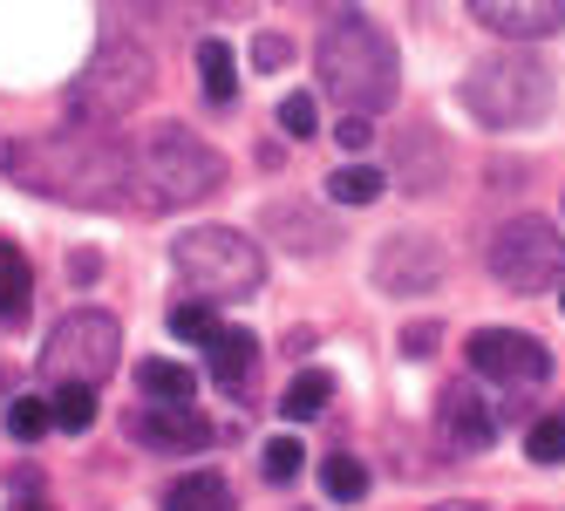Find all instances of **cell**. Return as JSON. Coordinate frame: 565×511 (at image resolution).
Wrapping results in <instances>:
<instances>
[{
    "label": "cell",
    "mask_w": 565,
    "mask_h": 511,
    "mask_svg": "<svg viewBox=\"0 0 565 511\" xmlns=\"http://www.w3.org/2000/svg\"><path fill=\"white\" fill-rule=\"evenodd\" d=\"M300 464H307L300 437H273V444L259 450V470H266V485H294V478H300Z\"/></svg>",
    "instance_id": "obj_25"
},
{
    "label": "cell",
    "mask_w": 565,
    "mask_h": 511,
    "mask_svg": "<svg viewBox=\"0 0 565 511\" xmlns=\"http://www.w3.org/2000/svg\"><path fill=\"white\" fill-rule=\"evenodd\" d=\"M436 437L450 444L457 457H483V450L498 444V409L483 403L470 382H450V388L436 396Z\"/></svg>",
    "instance_id": "obj_10"
},
{
    "label": "cell",
    "mask_w": 565,
    "mask_h": 511,
    "mask_svg": "<svg viewBox=\"0 0 565 511\" xmlns=\"http://www.w3.org/2000/svg\"><path fill=\"white\" fill-rule=\"evenodd\" d=\"M375 280L388 294H429L443 280V246L423 239V232H395V239L382 246V259H375Z\"/></svg>",
    "instance_id": "obj_11"
},
{
    "label": "cell",
    "mask_w": 565,
    "mask_h": 511,
    "mask_svg": "<svg viewBox=\"0 0 565 511\" xmlns=\"http://www.w3.org/2000/svg\"><path fill=\"white\" fill-rule=\"evenodd\" d=\"M402 355H409V362H429V355H436V321L402 328Z\"/></svg>",
    "instance_id": "obj_31"
},
{
    "label": "cell",
    "mask_w": 565,
    "mask_h": 511,
    "mask_svg": "<svg viewBox=\"0 0 565 511\" xmlns=\"http://www.w3.org/2000/svg\"><path fill=\"white\" fill-rule=\"evenodd\" d=\"M558 307H565V294H558Z\"/></svg>",
    "instance_id": "obj_36"
},
{
    "label": "cell",
    "mask_w": 565,
    "mask_h": 511,
    "mask_svg": "<svg viewBox=\"0 0 565 511\" xmlns=\"http://www.w3.org/2000/svg\"><path fill=\"white\" fill-rule=\"evenodd\" d=\"M49 423H55V409H49L42 396H14V403H8V437H14V444H34Z\"/></svg>",
    "instance_id": "obj_26"
},
{
    "label": "cell",
    "mask_w": 565,
    "mask_h": 511,
    "mask_svg": "<svg viewBox=\"0 0 565 511\" xmlns=\"http://www.w3.org/2000/svg\"><path fill=\"white\" fill-rule=\"evenodd\" d=\"M212 307H218V300H178L164 328H171L178 341H198V348H212V341H218V313H212Z\"/></svg>",
    "instance_id": "obj_22"
},
{
    "label": "cell",
    "mask_w": 565,
    "mask_h": 511,
    "mask_svg": "<svg viewBox=\"0 0 565 511\" xmlns=\"http://www.w3.org/2000/svg\"><path fill=\"white\" fill-rule=\"evenodd\" d=\"M14 511H49V504H42V498H21V491H14Z\"/></svg>",
    "instance_id": "obj_35"
},
{
    "label": "cell",
    "mask_w": 565,
    "mask_h": 511,
    "mask_svg": "<svg viewBox=\"0 0 565 511\" xmlns=\"http://www.w3.org/2000/svg\"><path fill=\"white\" fill-rule=\"evenodd\" d=\"M0 171L28 178L34 191H49V199L96 205V212L143 205L137 157L116 143L109 130H62V137H42V143H8V137H0Z\"/></svg>",
    "instance_id": "obj_1"
},
{
    "label": "cell",
    "mask_w": 565,
    "mask_h": 511,
    "mask_svg": "<svg viewBox=\"0 0 565 511\" xmlns=\"http://www.w3.org/2000/svg\"><path fill=\"white\" fill-rule=\"evenodd\" d=\"M137 184H143V212L198 205V199H212V191L225 184V157L205 137L164 124V130H150L137 143Z\"/></svg>",
    "instance_id": "obj_3"
},
{
    "label": "cell",
    "mask_w": 565,
    "mask_h": 511,
    "mask_svg": "<svg viewBox=\"0 0 565 511\" xmlns=\"http://www.w3.org/2000/svg\"><path fill=\"white\" fill-rule=\"evenodd\" d=\"M68 280H96V253H75L68 259Z\"/></svg>",
    "instance_id": "obj_33"
},
{
    "label": "cell",
    "mask_w": 565,
    "mask_h": 511,
    "mask_svg": "<svg viewBox=\"0 0 565 511\" xmlns=\"http://www.w3.org/2000/svg\"><path fill=\"white\" fill-rule=\"evenodd\" d=\"M491 280L511 287V294H545L565 280V239H558V225L552 219H511L498 225V239H491Z\"/></svg>",
    "instance_id": "obj_7"
},
{
    "label": "cell",
    "mask_w": 565,
    "mask_h": 511,
    "mask_svg": "<svg viewBox=\"0 0 565 511\" xmlns=\"http://www.w3.org/2000/svg\"><path fill=\"white\" fill-rule=\"evenodd\" d=\"M164 511H232V485L218 470H184V478L164 491Z\"/></svg>",
    "instance_id": "obj_15"
},
{
    "label": "cell",
    "mask_w": 565,
    "mask_h": 511,
    "mask_svg": "<svg viewBox=\"0 0 565 511\" xmlns=\"http://www.w3.org/2000/svg\"><path fill=\"white\" fill-rule=\"evenodd\" d=\"M328 191H334V205H375L382 199V171L375 164H341L328 178Z\"/></svg>",
    "instance_id": "obj_24"
},
{
    "label": "cell",
    "mask_w": 565,
    "mask_h": 511,
    "mask_svg": "<svg viewBox=\"0 0 565 511\" xmlns=\"http://www.w3.org/2000/svg\"><path fill=\"white\" fill-rule=\"evenodd\" d=\"M28 294H34V273H28L21 246L0 239V321H21V313H28Z\"/></svg>",
    "instance_id": "obj_19"
},
{
    "label": "cell",
    "mask_w": 565,
    "mask_h": 511,
    "mask_svg": "<svg viewBox=\"0 0 565 511\" xmlns=\"http://www.w3.org/2000/svg\"><path fill=\"white\" fill-rule=\"evenodd\" d=\"M279 8H300V14H334V8H348V0H279Z\"/></svg>",
    "instance_id": "obj_32"
},
{
    "label": "cell",
    "mask_w": 565,
    "mask_h": 511,
    "mask_svg": "<svg viewBox=\"0 0 565 511\" xmlns=\"http://www.w3.org/2000/svg\"><path fill=\"white\" fill-rule=\"evenodd\" d=\"M150 96V55L137 42H103L89 55V68L75 75V89H68V116L83 130H109V124H124V116Z\"/></svg>",
    "instance_id": "obj_6"
},
{
    "label": "cell",
    "mask_w": 565,
    "mask_h": 511,
    "mask_svg": "<svg viewBox=\"0 0 565 511\" xmlns=\"http://www.w3.org/2000/svg\"><path fill=\"white\" fill-rule=\"evenodd\" d=\"M334 143H341V150H369V143H375V124H369L361 109H341V124H334Z\"/></svg>",
    "instance_id": "obj_29"
},
{
    "label": "cell",
    "mask_w": 565,
    "mask_h": 511,
    "mask_svg": "<svg viewBox=\"0 0 565 511\" xmlns=\"http://www.w3.org/2000/svg\"><path fill=\"white\" fill-rule=\"evenodd\" d=\"M116 348H124V328L109 321V313H96V307H75L68 321H55V334H49V348H42V375L62 388V382H103L109 369H116Z\"/></svg>",
    "instance_id": "obj_8"
},
{
    "label": "cell",
    "mask_w": 565,
    "mask_h": 511,
    "mask_svg": "<svg viewBox=\"0 0 565 511\" xmlns=\"http://www.w3.org/2000/svg\"><path fill=\"white\" fill-rule=\"evenodd\" d=\"M279 130H287V137H294V143H300V137H313V130H320V109H313V96H307V89H294V96H287V103H279Z\"/></svg>",
    "instance_id": "obj_28"
},
{
    "label": "cell",
    "mask_w": 565,
    "mask_h": 511,
    "mask_svg": "<svg viewBox=\"0 0 565 511\" xmlns=\"http://www.w3.org/2000/svg\"><path fill=\"white\" fill-rule=\"evenodd\" d=\"M198 75H205V103H232L238 96V75H232V49L225 42H198Z\"/></svg>",
    "instance_id": "obj_20"
},
{
    "label": "cell",
    "mask_w": 565,
    "mask_h": 511,
    "mask_svg": "<svg viewBox=\"0 0 565 511\" xmlns=\"http://www.w3.org/2000/svg\"><path fill=\"white\" fill-rule=\"evenodd\" d=\"M320 485H328V498L334 504H354L361 491H369V464H361V457H328V464H320Z\"/></svg>",
    "instance_id": "obj_23"
},
{
    "label": "cell",
    "mask_w": 565,
    "mask_h": 511,
    "mask_svg": "<svg viewBox=\"0 0 565 511\" xmlns=\"http://www.w3.org/2000/svg\"><path fill=\"white\" fill-rule=\"evenodd\" d=\"M253 369H259V341L246 328H218V341H212V382L225 388V396H238V388L253 382Z\"/></svg>",
    "instance_id": "obj_14"
},
{
    "label": "cell",
    "mask_w": 565,
    "mask_h": 511,
    "mask_svg": "<svg viewBox=\"0 0 565 511\" xmlns=\"http://www.w3.org/2000/svg\"><path fill=\"white\" fill-rule=\"evenodd\" d=\"M328 403H334V375L328 369H300L287 382V396H279V416H287V423H313Z\"/></svg>",
    "instance_id": "obj_16"
},
{
    "label": "cell",
    "mask_w": 565,
    "mask_h": 511,
    "mask_svg": "<svg viewBox=\"0 0 565 511\" xmlns=\"http://www.w3.org/2000/svg\"><path fill=\"white\" fill-rule=\"evenodd\" d=\"M470 14L511 42H545L565 28V0H470Z\"/></svg>",
    "instance_id": "obj_13"
},
{
    "label": "cell",
    "mask_w": 565,
    "mask_h": 511,
    "mask_svg": "<svg viewBox=\"0 0 565 511\" xmlns=\"http://www.w3.org/2000/svg\"><path fill=\"white\" fill-rule=\"evenodd\" d=\"M524 457L532 464H565V416H539L532 437H524Z\"/></svg>",
    "instance_id": "obj_27"
},
{
    "label": "cell",
    "mask_w": 565,
    "mask_h": 511,
    "mask_svg": "<svg viewBox=\"0 0 565 511\" xmlns=\"http://www.w3.org/2000/svg\"><path fill=\"white\" fill-rule=\"evenodd\" d=\"M558 103V83L539 55H491L463 75V109L483 130H524Z\"/></svg>",
    "instance_id": "obj_4"
},
{
    "label": "cell",
    "mask_w": 565,
    "mask_h": 511,
    "mask_svg": "<svg viewBox=\"0 0 565 511\" xmlns=\"http://www.w3.org/2000/svg\"><path fill=\"white\" fill-rule=\"evenodd\" d=\"M171 259H178L184 287L198 300H246L266 280L259 246L246 239V232H232V225H198V232H184V239L171 246Z\"/></svg>",
    "instance_id": "obj_5"
},
{
    "label": "cell",
    "mask_w": 565,
    "mask_h": 511,
    "mask_svg": "<svg viewBox=\"0 0 565 511\" xmlns=\"http://www.w3.org/2000/svg\"><path fill=\"white\" fill-rule=\"evenodd\" d=\"M137 388H143L150 403H191V396H198V375H191L184 362H164V355H157V362H137Z\"/></svg>",
    "instance_id": "obj_18"
},
{
    "label": "cell",
    "mask_w": 565,
    "mask_h": 511,
    "mask_svg": "<svg viewBox=\"0 0 565 511\" xmlns=\"http://www.w3.org/2000/svg\"><path fill=\"white\" fill-rule=\"evenodd\" d=\"M313 62H320V89H328L341 109L375 116V109H388L402 96V55L388 42V28L369 21V14H354V8H334Z\"/></svg>",
    "instance_id": "obj_2"
},
{
    "label": "cell",
    "mask_w": 565,
    "mask_h": 511,
    "mask_svg": "<svg viewBox=\"0 0 565 511\" xmlns=\"http://www.w3.org/2000/svg\"><path fill=\"white\" fill-rule=\"evenodd\" d=\"M470 369L491 375L504 388H539L552 375V355L532 341V334H511V328H477L470 334Z\"/></svg>",
    "instance_id": "obj_9"
},
{
    "label": "cell",
    "mask_w": 565,
    "mask_h": 511,
    "mask_svg": "<svg viewBox=\"0 0 565 511\" xmlns=\"http://www.w3.org/2000/svg\"><path fill=\"white\" fill-rule=\"evenodd\" d=\"M49 409H55V429H68V437H83V429L96 423V388H89V382H62Z\"/></svg>",
    "instance_id": "obj_21"
},
{
    "label": "cell",
    "mask_w": 565,
    "mask_h": 511,
    "mask_svg": "<svg viewBox=\"0 0 565 511\" xmlns=\"http://www.w3.org/2000/svg\"><path fill=\"white\" fill-rule=\"evenodd\" d=\"M436 511H491V504H477V498H457V504H436Z\"/></svg>",
    "instance_id": "obj_34"
},
{
    "label": "cell",
    "mask_w": 565,
    "mask_h": 511,
    "mask_svg": "<svg viewBox=\"0 0 565 511\" xmlns=\"http://www.w3.org/2000/svg\"><path fill=\"white\" fill-rule=\"evenodd\" d=\"M253 62H259V68H287V62H294V42H287V34H259V42H253Z\"/></svg>",
    "instance_id": "obj_30"
},
{
    "label": "cell",
    "mask_w": 565,
    "mask_h": 511,
    "mask_svg": "<svg viewBox=\"0 0 565 511\" xmlns=\"http://www.w3.org/2000/svg\"><path fill=\"white\" fill-rule=\"evenodd\" d=\"M130 437L150 450H205L212 444V423L198 403H143L130 416Z\"/></svg>",
    "instance_id": "obj_12"
},
{
    "label": "cell",
    "mask_w": 565,
    "mask_h": 511,
    "mask_svg": "<svg viewBox=\"0 0 565 511\" xmlns=\"http://www.w3.org/2000/svg\"><path fill=\"white\" fill-rule=\"evenodd\" d=\"M395 164H402V184H409V191H436V184H443V150H436L423 130H402Z\"/></svg>",
    "instance_id": "obj_17"
}]
</instances>
